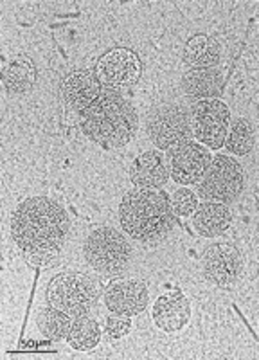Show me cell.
<instances>
[{"mask_svg": "<svg viewBox=\"0 0 259 360\" xmlns=\"http://www.w3.org/2000/svg\"><path fill=\"white\" fill-rule=\"evenodd\" d=\"M69 231L65 209L47 197L27 198L13 211V242L34 266H47L60 258Z\"/></svg>", "mask_w": 259, "mask_h": 360, "instance_id": "cell-1", "label": "cell"}, {"mask_svg": "<svg viewBox=\"0 0 259 360\" xmlns=\"http://www.w3.org/2000/svg\"><path fill=\"white\" fill-rule=\"evenodd\" d=\"M119 224L124 234L144 245L162 243L177 227L171 197L161 189L135 188L119 205Z\"/></svg>", "mask_w": 259, "mask_h": 360, "instance_id": "cell-2", "label": "cell"}, {"mask_svg": "<svg viewBox=\"0 0 259 360\" xmlns=\"http://www.w3.org/2000/svg\"><path fill=\"white\" fill-rule=\"evenodd\" d=\"M83 134L105 148L126 146L135 137L139 115L135 107L115 90H101L99 98L81 112Z\"/></svg>", "mask_w": 259, "mask_h": 360, "instance_id": "cell-3", "label": "cell"}, {"mask_svg": "<svg viewBox=\"0 0 259 360\" xmlns=\"http://www.w3.org/2000/svg\"><path fill=\"white\" fill-rule=\"evenodd\" d=\"M101 288L98 281L81 272H63L51 279L47 287V301L51 307L79 319L91 314L99 303Z\"/></svg>", "mask_w": 259, "mask_h": 360, "instance_id": "cell-4", "label": "cell"}, {"mask_svg": "<svg viewBox=\"0 0 259 360\" xmlns=\"http://www.w3.org/2000/svg\"><path fill=\"white\" fill-rule=\"evenodd\" d=\"M86 263L101 276H121L132 262V245L121 231L99 227L88 234L83 245Z\"/></svg>", "mask_w": 259, "mask_h": 360, "instance_id": "cell-5", "label": "cell"}, {"mask_svg": "<svg viewBox=\"0 0 259 360\" xmlns=\"http://www.w3.org/2000/svg\"><path fill=\"white\" fill-rule=\"evenodd\" d=\"M245 188V172L241 164L229 155L211 159L206 173L197 182V195L204 202L230 205L239 198Z\"/></svg>", "mask_w": 259, "mask_h": 360, "instance_id": "cell-6", "label": "cell"}, {"mask_svg": "<svg viewBox=\"0 0 259 360\" xmlns=\"http://www.w3.org/2000/svg\"><path fill=\"white\" fill-rule=\"evenodd\" d=\"M146 131L157 150H173L193 137L190 112L178 103H162L150 112Z\"/></svg>", "mask_w": 259, "mask_h": 360, "instance_id": "cell-7", "label": "cell"}, {"mask_svg": "<svg viewBox=\"0 0 259 360\" xmlns=\"http://www.w3.org/2000/svg\"><path fill=\"white\" fill-rule=\"evenodd\" d=\"M191 134L207 150L223 148L230 123V110L222 99H200L191 107Z\"/></svg>", "mask_w": 259, "mask_h": 360, "instance_id": "cell-8", "label": "cell"}, {"mask_svg": "<svg viewBox=\"0 0 259 360\" xmlns=\"http://www.w3.org/2000/svg\"><path fill=\"white\" fill-rule=\"evenodd\" d=\"M201 269L207 281L218 288H230L241 276L243 256L236 245L216 242L201 254Z\"/></svg>", "mask_w": 259, "mask_h": 360, "instance_id": "cell-9", "label": "cell"}, {"mask_svg": "<svg viewBox=\"0 0 259 360\" xmlns=\"http://www.w3.org/2000/svg\"><path fill=\"white\" fill-rule=\"evenodd\" d=\"M140 72L142 65L139 56L126 47H114L107 51L95 65V76L105 86H108V90L128 89L135 85L137 79L140 78Z\"/></svg>", "mask_w": 259, "mask_h": 360, "instance_id": "cell-10", "label": "cell"}, {"mask_svg": "<svg viewBox=\"0 0 259 360\" xmlns=\"http://www.w3.org/2000/svg\"><path fill=\"white\" fill-rule=\"evenodd\" d=\"M211 152L206 146L194 141L180 144V146L169 150V175L173 182L182 186L197 184L201 175L206 173L211 162Z\"/></svg>", "mask_w": 259, "mask_h": 360, "instance_id": "cell-11", "label": "cell"}, {"mask_svg": "<svg viewBox=\"0 0 259 360\" xmlns=\"http://www.w3.org/2000/svg\"><path fill=\"white\" fill-rule=\"evenodd\" d=\"M150 292L146 283L140 279H123L114 281L105 290V304L112 314L135 317L148 307Z\"/></svg>", "mask_w": 259, "mask_h": 360, "instance_id": "cell-12", "label": "cell"}, {"mask_svg": "<svg viewBox=\"0 0 259 360\" xmlns=\"http://www.w3.org/2000/svg\"><path fill=\"white\" fill-rule=\"evenodd\" d=\"M153 323L164 333H177L191 321V304L180 290L166 294L153 303Z\"/></svg>", "mask_w": 259, "mask_h": 360, "instance_id": "cell-13", "label": "cell"}, {"mask_svg": "<svg viewBox=\"0 0 259 360\" xmlns=\"http://www.w3.org/2000/svg\"><path fill=\"white\" fill-rule=\"evenodd\" d=\"M60 90H62V98L65 99L69 107L83 112L99 98L101 82L92 70H72L63 78Z\"/></svg>", "mask_w": 259, "mask_h": 360, "instance_id": "cell-14", "label": "cell"}, {"mask_svg": "<svg viewBox=\"0 0 259 360\" xmlns=\"http://www.w3.org/2000/svg\"><path fill=\"white\" fill-rule=\"evenodd\" d=\"M169 176L168 159L159 150L140 153L130 166V180L135 188L161 189Z\"/></svg>", "mask_w": 259, "mask_h": 360, "instance_id": "cell-15", "label": "cell"}, {"mask_svg": "<svg viewBox=\"0 0 259 360\" xmlns=\"http://www.w3.org/2000/svg\"><path fill=\"white\" fill-rule=\"evenodd\" d=\"M180 85L184 94L191 99H220L225 79L216 67L190 69L182 74Z\"/></svg>", "mask_w": 259, "mask_h": 360, "instance_id": "cell-16", "label": "cell"}, {"mask_svg": "<svg viewBox=\"0 0 259 360\" xmlns=\"http://www.w3.org/2000/svg\"><path fill=\"white\" fill-rule=\"evenodd\" d=\"M232 224V211L229 205L216 204V202H204L198 204L193 213V227L200 236L216 238L225 233Z\"/></svg>", "mask_w": 259, "mask_h": 360, "instance_id": "cell-17", "label": "cell"}, {"mask_svg": "<svg viewBox=\"0 0 259 360\" xmlns=\"http://www.w3.org/2000/svg\"><path fill=\"white\" fill-rule=\"evenodd\" d=\"M220 44L207 34H194L185 41L182 62L190 69H211L220 63Z\"/></svg>", "mask_w": 259, "mask_h": 360, "instance_id": "cell-18", "label": "cell"}, {"mask_svg": "<svg viewBox=\"0 0 259 360\" xmlns=\"http://www.w3.org/2000/svg\"><path fill=\"white\" fill-rule=\"evenodd\" d=\"M2 78H4L6 89L11 94H24L34 85L36 67H34V62L31 58L25 56V54H18L6 63Z\"/></svg>", "mask_w": 259, "mask_h": 360, "instance_id": "cell-19", "label": "cell"}, {"mask_svg": "<svg viewBox=\"0 0 259 360\" xmlns=\"http://www.w3.org/2000/svg\"><path fill=\"white\" fill-rule=\"evenodd\" d=\"M254 144L255 134L251 121L247 117L230 119L225 143H223V146L227 148V152H230V155L245 157L254 150Z\"/></svg>", "mask_w": 259, "mask_h": 360, "instance_id": "cell-20", "label": "cell"}, {"mask_svg": "<svg viewBox=\"0 0 259 360\" xmlns=\"http://www.w3.org/2000/svg\"><path fill=\"white\" fill-rule=\"evenodd\" d=\"M67 344L76 352H92L101 342V326L91 317H79L72 323L67 335Z\"/></svg>", "mask_w": 259, "mask_h": 360, "instance_id": "cell-21", "label": "cell"}, {"mask_svg": "<svg viewBox=\"0 0 259 360\" xmlns=\"http://www.w3.org/2000/svg\"><path fill=\"white\" fill-rule=\"evenodd\" d=\"M36 324L40 333L46 339L53 340V342H60V340H65L67 335H69V330L72 326V317L65 311L49 307L40 311Z\"/></svg>", "mask_w": 259, "mask_h": 360, "instance_id": "cell-22", "label": "cell"}, {"mask_svg": "<svg viewBox=\"0 0 259 360\" xmlns=\"http://www.w3.org/2000/svg\"><path fill=\"white\" fill-rule=\"evenodd\" d=\"M171 205L177 217L180 218L193 217V213L198 207V195L194 191H191V189L180 188L173 193Z\"/></svg>", "mask_w": 259, "mask_h": 360, "instance_id": "cell-23", "label": "cell"}, {"mask_svg": "<svg viewBox=\"0 0 259 360\" xmlns=\"http://www.w3.org/2000/svg\"><path fill=\"white\" fill-rule=\"evenodd\" d=\"M105 335L112 340L124 339L128 333L132 332V317L121 314H112L105 319Z\"/></svg>", "mask_w": 259, "mask_h": 360, "instance_id": "cell-24", "label": "cell"}]
</instances>
